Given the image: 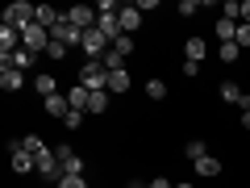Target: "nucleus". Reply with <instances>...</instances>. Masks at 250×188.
<instances>
[{
	"instance_id": "nucleus-1",
	"label": "nucleus",
	"mask_w": 250,
	"mask_h": 188,
	"mask_svg": "<svg viewBox=\"0 0 250 188\" xmlns=\"http://www.w3.org/2000/svg\"><path fill=\"white\" fill-rule=\"evenodd\" d=\"M75 84H83L88 92H108V71H104V63H100V59H88V63L80 67V80H75Z\"/></svg>"
},
{
	"instance_id": "nucleus-2",
	"label": "nucleus",
	"mask_w": 250,
	"mask_h": 188,
	"mask_svg": "<svg viewBox=\"0 0 250 188\" xmlns=\"http://www.w3.org/2000/svg\"><path fill=\"white\" fill-rule=\"evenodd\" d=\"M34 13H38V4H29V0H13L9 9H4V25L25 29V25H34Z\"/></svg>"
},
{
	"instance_id": "nucleus-3",
	"label": "nucleus",
	"mask_w": 250,
	"mask_h": 188,
	"mask_svg": "<svg viewBox=\"0 0 250 188\" xmlns=\"http://www.w3.org/2000/svg\"><path fill=\"white\" fill-rule=\"evenodd\" d=\"M21 46H25V50H34V54H42L46 46H50V29L38 25V21H34V25H25V29H21Z\"/></svg>"
},
{
	"instance_id": "nucleus-4",
	"label": "nucleus",
	"mask_w": 250,
	"mask_h": 188,
	"mask_svg": "<svg viewBox=\"0 0 250 188\" xmlns=\"http://www.w3.org/2000/svg\"><path fill=\"white\" fill-rule=\"evenodd\" d=\"M50 38H54V42H62V46H83V29L71 25V21H67V13H62V21L50 29Z\"/></svg>"
},
{
	"instance_id": "nucleus-5",
	"label": "nucleus",
	"mask_w": 250,
	"mask_h": 188,
	"mask_svg": "<svg viewBox=\"0 0 250 188\" xmlns=\"http://www.w3.org/2000/svg\"><path fill=\"white\" fill-rule=\"evenodd\" d=\"M108 46H113V42H108V38L100 34V29H88V34H83V46H80V50L88 54V59H104V54H108Z\"/></svg>"
},
{
	"instance_id": "nucleus-6",
	"label": "nucleus",
	"mask_w": 250,
	"mask_h": 188,
	"mask_svg": "<svg viewBox=\"0 0 250 188\" xmlns=\"http://www.w3.org/2000/svg\"><path fill=\"white\" fill-rule=\"evenodd\" d=\"M54 159H59L62 176H83V159L71 151V146H54Z\"/></svg>"
},
{
	"instance_id": "nucleus-7",
	"label": "nucleus",
	"mask_w": 250,
	"mask_h": 188,
	"mask_svg": "<svg viewBox=\"0 0 250 188\" xmlns=\"http://www.w3.org/2000/svg\"><path fill=\"white\" fill-rule=\"evenodd\" d=\"M9 163L17 176H25V171H38V159L29 151H21V142H9Z\"/></svg>"
},
{
	"instance_id": "nucleus-8",
	"label": "nucleus",
	"mask_w": 250,
	"mask_h": 188,
	"mask_svg": "<svg viewBox=\"0 0 250 188\" xmlns=\"http://www.w3.org/2000/svg\"><path fill=\"white\" fill-rule=\"evenodd\" d=\"M67 21L88 34V29H96V9H92V4H71V9H67Z\"/></svg>"
},
{
	"instance_id": "nucleus-9",
	"label": "nucleus",
	"mask_w": 250,
	"mask_h": 188,
	"mask_svg": "<svg viewBox=\"0 0 250 188\" xmlns=\"http://www.w3.org/2000/svg\"><path fill=\"white\" fill-rule=\"evenodd\" d=\"M96 29L108 42H117V38H121V13H96Z\"/></svg>"
},
{
	"instance_id": "nucleus-10",
	"label": "nucleus",
	"mask_w": 250,
	"mask_h": 188,
	"mask_svg": "<svg viewBox=\"0 0 250 188\" xmlns=\"http://www.w3.org/2000/svg\"><path fill=\"white\" fill-rule=\"evenodd\" d=\"M13 50H21V29L17 25H0V59H9Z\"/></svg>"
},
{
	"instance_id": "nucleus-11",
	"label": "nucleus",
	"mask_w": 250,
	"mask_h": 188,
	"mask_svg": "<svg viewBox=\"0 0 250 188\" xmlns=\"http://www.w3.org/2000/svg\"><path fill=\"white\" fill-rule=\"evenodd\" d=\"M138 25H142V9L138 4H125L121 9V34H138Z\"/></svg>"
},
{
	"instance_id": "nucleus-12",
	"label": "nucleus",
	"mask_w": 250,
	"mask_h": 188,
	"mask_svg": "<svg viewBox=\"0 0 250 188\" xmlns=\"http://www.w3.org/2000/svg\"><path fill=\"white\" fill-rule=\"evenodd\" d=\"M67 100H71V109H75V113H88V100H92V92L83 88V84H71V88H67Z\"/></svg>"
},
{
	"instance_id": "nucleus-13",
	"label": "nucleus",
	"mask_w": 250,
	"mask_h": 188,
	"mask_svg": "<svg viewBox=\"0 0 250 188\" xmlns=\"http://www.w3.org/2000/svg\"><path fill=\"white\" fill-rule=\"evenodd\" d=\"M21 84H25V71H17V67L4 63V71H0V88H4V92H17Z\"/></svg>"
},
{
	"instance_id": "nucleus-14",
	"label": "nucleus",
	"mask_w": 250,
	"mask_h": 188,
	"mask_svg": "<svg viewBox=\"0 0 250 188\" xmlns=\"http://www.w3.org/2000/svg\"><path fill=\"white\" fill-rule=\"evenodd\" d=\"M4 63H9V67H17V71H29V67H34V63H38V54L21 46V50H13V54H9V59H4Z\"/></svg>"
},
{
	"instance_id": "nucleus-15",
	"label": "nucleus",
	"mask_w": 250,
	"mask_h": 188,
	"mask_svg": "<svg viewBox=\"0 0 250 188\" xmlns=\"http://www.w3.org/2000/svg\"><path fill=\"white\" fill-rule=\"evenodd\" d=\"M34 21H38V25H46V29H54V25L62 21V13H59V9H50V4H38Z\"/></svg>"
},
{
	"instance_id": "nucleus-16",
	"label": "nucleus",
	"mask_w": 250,
	"mask_h": 188,
	"mask_svg": "<svg viewBox=\"0 0 250 188\" xmlns=\"http://www.w3.org/2000/svg\"><path fill=\"white\" fill-rule=\"evenodd\" d=\"M184 54H188L192 63H200V59L208 54V42H205V38H188V42H184Z\"/></svg>"
},
{
	"instance_id": "nucleus-17",
	"label": "nucleus",
	"mask_w": 250,
	"mask_h": 188,
	"mask_svg": "<svg viewBox=\"0 0 250 188\" xmlns=\"http://www.w3.org/2000/svg\"><path fill=\"white\" fill-rule=\"evenodd\" d=\"M192 167H196V176H200V180L221 176V159H213V155H205V159H200V163H192Z\"/></svg>"
},
{
	"instance_id": "nucleus-18",
	"label": "nucleus",
	"mask_w": 250,
	"mask_h": 188,
	"mask_svg": "<svg viewBox=\"0 0 250 188\" xmlns=\"http://www.w3.org/2000/svg\"><path fill=\"white\" fill-rule=\"evenodd\" d=\"M34 88H38V96L46 100V96H54V92H59V84H54V75L42 71V75H34Z\"/></svg>"
},
{
	"instance_id": "nucleus-19",
	"label": "nucleus",
	"mask_w": 250,
	"mask_h": 188,
	"mask_svg": "<svg viewBox=\"0 0 250 188\" xmlns=\"http://www.w3.org/2000/svg\"><path fill=\"white\" fill-rule=\"evenodd\" d=\"M221 100H225V105H242V100H246V92H242L233 80H225V84H221Z\"/></svg>"
},
{
	"instance_id": "nucleus-20",
	"label": "nucleus",
	"mask_w": 250,
	"mask_h": 188,
	"mask_svg": "<svg viewBox=\"0 0 250 188\" xmlns=\"http://www.w3.org/2000/svg\"><path fill=\"white\" fill-rule=\"evenodd\" d=\"M184 155H188V159H192V163H200V159H205V155H208V142H205V138H192V142L184 146Z\"/></svg>"
},
{
	"instance_id": "nucleus-21",
	"label": "nucleus",
	"mask_w": 250,
	"mask_h": 188,
	"mask_svg": "<svg viewBox=\"0 0 250 188\" xmlns=\"http://www.w3.org/2000/svg\"><path fill=\"white\" fill-rule=\"evenodd\" d=\"M100 63H104V71H108V75H113V71H125V54H117L113 46H108V54H104Z\"/></svg>"
},
{
	"instance_id": "nucleus-22",
	"label": "nucleus",
	"mask_w": 250,
	"mask_h": 188,
	"mask_svg": "<svg viewBox=\"0 0 250 188\" xmlns=\"http://www.w3.org/2000/svg\"><path fill=\"white\" fill-rule=\"evenodd\" d=\"M129 84H134L129 71H113V75H108V92H129Z\"/></svg>"
},
{
	"instance_id": "nucleus-23",
	"label": "nucleus",
	"mask_w": 250,
	"mask_h": 188,
	"mask_svg": "<svg viewBox=\"0 0 250 188\" xmlns=\"http://www.w3.org/2000/svg\"><path fill=\"white\" fill-rule=\"evenodd\" d=\"M21 151H29V155H34V159H38V155L46 151V142H42V138H38V134H25V138H21Z\"/></svg>"
},
{
	"instance_id": "nucleus-24",
	"label": "nucleus",
	"mask_w": 250,
	"mask_h": 188,
	"mask_svg": "<svg viewBox=\"0 0 250 188\" xmlns=\"http://www.w3.org/2000/svg\"><path fill=\"white\" fill-rule=\"evenodd\" d=\"M146 96L150 100H167V84L163 80H146Z\"/></svg>"
},
{
	"instance_id": "nucleus-25",
	"label": "nucleus",
	"mask_w": 250,
	"mask_h": 188,
	"mask_svg": "<svg viewBox=\"0 0 250 188\" xmlns=\"http://www.w3.org/2000/svg\"><path fill=\"white\" fill-rule=\"evenodd\" d=\"M217 54H221V63H238L242 46H238V42H221V50H217Z\"/></svg>"
},
{
	"instance_id": "nucleus-26",
	"label": "nucleus",
	"mask_w": 250,
	"mask_h": 188,
	"mask_svg": "<svg viewBox=\"0 0 250 188\" xmlns=\"http://www.w3.org/2000/svg\"><path fill=\"white\" fill-rule=\"evenodd\" d=\"M113 50L129 59V54H134V34H121V38H117V42H113Z\"/></svg>"
},
{
	"instance_id": "nucleus-27",
	"label": "nucleus",
	"mask_w": 250,
	"mask_h": 188,
	"mask_svg": "<svg viewBox=\"0 0 250 188\" xmlns=\"http://www.w3.org/2000/svg\"><path fill=\"white\" fill-rule=\"evenodd\" d=\"M108 109V92H92V100H88V113H104Z\"/></svg>"
},
{
	"instance_id": "nucleus-28",
	"label": "nucleus",
	"mask_w": 250,
	"mask_h": 188,
	"mask_svg": "<svg viewBox=\"0 0 250 188\" xmlns=\"http://www.w3.org/2000/svg\"><path fill=\"white\" fill-rule=\"evenodd\" d=\"M67 50H71V46H62V42H54V38H50V46H46V59L59 63V59H67Z\"/></svg>"
},
{
	"instance_id": "nucleus-29",
	"label": "nucleus",
	"mask_w": 250,
	"mask_h": 188,
	"mask_svg": "<svg viewBox=\"0 0 250 188\" xmlns=\"http://www.w3.org/2000/svg\"><path fill=\"white\" fill-rule=\"evenodd\" d=\"M221 17H229V21H242V4H238V0H225V4H221Z\"/></svg>"
},
{
	"instance_id": "nucleus-30",
	"label": "nucleus",
	"mask_w": 250,
	"mask_h": 188,
	"mask_svg": "<svg viewBox=\"0 0 250 188\" xmlns=\"http://www.w3.org/2000/svg\"><path fill=\"white\" fill-rule=\"evenodd\" d=\"M62 125H67V130H80V125H83V113H75V109H71V113L62 117Z\"/></svg>"
},
{
	"instance_id": "nucleus-31",
	"label": "nucleus",
	"mask_w": 250,
	"mask_h": 188,
	"mask_svg": "<svg viewBox=\"0 0 250 188\" xmlns=\"http://www.w3.org/2000/svg\"><path fill=\"white\" fill-rule=\"evenodd\" d=\"M179 13H184V17H196V13H200V0H184V4H179Z\"/></svg>"
},
{
	"instance_id": "nucleus-32",
	"label": "nucleus",
	"mask_w": 250,
	"mask_h": 188,
	"mask_svg": "<svg viewBox=\"0 0 250 188\" xmlns=\"http://www.w3.org/2000/svg\"><path fill=\"white\" fill-rule=\"evenodd\" d=\"M59 188H88V180H83V176H67Z\"/></svg>"
},
{
	"instance_id": "nucleus-33",
	"label": "nucleus",
	"mask_w": 250,
	"mask_h": 188,
	"mask_svg": "<svg viewBox=\"0 0 250 188\" xmlns=\"http://www.w3.org/2000/svg\"><path fill=\"white\" fill-rule=\"evenodd\" d=\"M238 46H250V25L246 21H238Z\"/></svg>"
},
{
	"instance_id": "nucleus-34",
	"label": "nucleus",
	"mask_w": 250,
	"mask_h": 188,
	"mask_svg": "<svg viewBox=\"0 0 250 188\" xmlns=\"http://www.w3.org/2000/svg\"><path fill=\"white\" fill-rule=\"evenodd\" d=\"M184 75H188V80H196V75H200V63H192V59H184Z\"/></svg>"
},
{
	"instance_id": "nucleus-35",
	"label": "nucleus",
	"mask_w": 250,
	"mask_h": 188,
	"mask_svg": "<svg viewBox=\"0 0 250 188\" xmlns=\"http://www.w3.org/2000/svg\"><path fill=\"white\" fill-rule=\"evenodd\" d=\"M150 188H175V184H171L167 176H154V180H150Z\"/></svg>"
},
{
	"instance_id": "nucleus-36",
	"label": "nucleus",
	"mask_w": 250,
	"mask_h": 188,
	"mask_svg": "<svg viewBox=\"0 0 250 188\" xmlns=\"http://www.w3.org/2000/svg\"><path fill=\"white\" fill-rule=\"evenodd\" d=\"M125 188H150V180H125Z\"/></svg>"
},
{
	"instance_id": "nucleus-37",
	"label": "nucleus",
	"mask_w": 250,
	"mask_h": 188,
	"mask_svg": "<svg viewBox=\"0 0 250 188\" xmlns=\"http://www.w3.org/2000/svg\"><path fill=\"white\" fill-rule=\"evenodd\" d=\"M242 130H250V109H242Z\"/></svg>"
},
{
	"instance_id": "nucleus-38",
	"label": "nucleus",
	"mask_w": 250,
	"mask_h": 188,
	"mask_svg": "<svg viewBox=\"0 0 250 188\" xmlns=\"http://www.w3.org/2000/svg\"><path fill=\"white\" fill-rule=\"evenodd\" d=\"M242 21H246V25H250V0H246V4H242Z\"/></svg>"
},
{
	"instance_id": "nucleus-39",
	"label": "nucleus",
	"mask_w": 250,
	"mask_h": 188,
	"mask_svg": "<svg viewBox=\"0 0 250 188\" xmlns=\"http://www.w3.org/2000/svg\"><path fill=\"white\" fill-rule=\"evenodd\" d=\"M175 188H192V184H175Z\"/></svg>"
}]
</instances>
